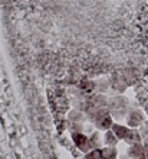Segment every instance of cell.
I'll return each mask as SVG.
<instances>
[{"instance_id":"d6986e66","label":"cell","mask_w":148,"mask_h":159,"mask_svg":"<svg viewBox=\"0 0 148 159\" xmlns=\"http://www.w3.org/2000/svg\"><path fill=\"white\" fill-rule=\"evenodd\" d=\"M144 153H145V158L148 159V143H144Z\"/></svg>"},{"instance_id":"277c9868","label":"cell","mask_w":148,"mask_h":159,"mask_svg":"<svg viewBox=\"0 0 148 159\" xmlns=\"http://www.w3.org/2000/svg\"><path fill=\"white\" fill-rule=\"evenodd\" d=\"M109 83H111V88L116 94H122L128 87V83L125 81L124 75H112V78H109Z\"/></svg>"},{"instance_id":"8992f818","label":"cell","mask_w":148,"mask_h":159,"mask_svg":"<svg viewBox=\"0 0 148 159\" xmlns=\"http://www.w3.org/2000/svg\"><path fill=\"white\" fill-rule=\"evenodd\" d=\"M127 155L131 159H141L145 155L144 143L140 142V143H135V145H129V148H128V151H127Z\"/></svg>"},{"instance_id":"7c38bea8","label":"cell","mask_w":148,"mask_h":159,"mask_svg":"<svg viewBox=\"0 0 148 159\" xmlns=\"http://www.w3.org/2000/svg\"><path fill=\"white\" fill-rule=\"evenodd\" d=\"M118 142H119V139L116 138L115 133L111 129L104 133V143H105V146H116Z\"/></svg>"},{"instance_id":"9c48e42d","label":"cell","mask_w":148,"mask_h":159,"mask_svg":"<svg viewBox=\"0 0 148 159\" xmlns=\"http://www.w3.org/2000/svg\"><path fill=\"white\" fill-rule=\"evenodd\" d=\"M142 140V134H141L140 129L137 127H129V132H128L127 138L124 142H127L128 145H135V143H140Z\"/></svg>"},{"instance_id":"9a60e30c","label":"cell","mask_w":148,"mask_h":159,"mask_svg":"<svg viewBox=\"0 0 148 159\" xmlns=\"http://www.w3.org/2000/svg\"><path fill=\"white\" fill-rule=\"evenodd\" d=\"M102 140L104 139H101V133H99L98 129H96V132H92V133L89 134V142H91L92 149H95V148H101Z\"/></svg>"},{"instance_id":"5bb4252c","label":"cell","mask_w":148,"mask_h":159,"mask_svg":"<svg viewBox=\"0 0 148 159\" xmlns=\"http://www.w3.org/2000/svg\"><path fill=\"white\" fill-rule=\"evenodd\" d=\"M102 159H118V151H116V146L102 148Z\"/></svg>"},{"instance_id":"ffe728a7","label":"cell","mask_w":148,"mask_h":159,"mask_svg":"<svg viewBox=\"0 0 148 159\" xmlns=\"http://www.w3.org/2000/svg\"><path fill=\"white\" fill-rule=\"evenodd\" d=\"M118 159H131V158H129V156H128V155H122V156H119Z\"/></svg>"},{"instance_id":"44dd1931","label":"cell","mask_w":148,"mask_h":159,"mask_svg":"<svg viewBox=\"0 0 148 159\" xmlns=\"http://www.w3.org/2000/svg\"><path fill=\"white\" fill-rule=\"evenodd\" d=\"M141 159H147V158H145V155H144V156H142V158H141Z\"/></svg>"},{"instance_id":"8fae6325","label":"cell","mask_w":148,"mask_h":159,"mask_svg":"<svg viewBox=\"0 0 148 159\" xmlns=\"http://www.w3.org/2000/svg\"><path fill=\"white\" fill-rule=\"evenodd\" d=\"M78 88L79 91L83 93V94H91V93L95 91L96 83L92 81V80H83V81H81V84H78Z\"/></svg>"},{"instance_id":"ac0fdd59","label":"cell","mask_w":148,"mask_h":159,"mask_svg":"<svg viewBox=\"0 0 148 159\" xmlns=\"http://www.w3.org/2000/svg\"><path fill=\"white\" fill-rule=\"evenodd\" d=\"M138 129H140L141 134H142V138H147V136H148V120H145L144 123L138 127Z\"/></svg>"},{"instance_id":"5b68a950","label":"cell","mask_w":148,"mask_h":159,"mask_svg":"<svg viewBox=\"0 0 148 159\" xmlns=\"http://www.w3.org/2000/svg\"><path fill=\"white\" fill-rule=\"evenodd\" d=\"M88 100L91 103H94L95 106H98V107H108V103H109V97L102 94V93H91V94H87Z\"/></svg>"},{"instance_id":"6da1fadb","label":"cell","mask_w":148,"mask_h":159,"mask_svg":"<svg viewBox=\"0 0 148 159\" xmlns=\"http://www.w3.org/2000/svg\"><path fill=\"white\" fill-rule=\"evenodd\" d=\"M131 106V101L129 98L122 94H115V96H111L109 97V103H108V109L111 110V116L114 119H125L127 114L129 113V110H132Z\"/></svg>"},{"instance_id":"2e32d148","label":"cell","mask_w":148,"mask_h":159,"mask_svg":"<svg viewBox=\"0 0 148 159\" xmlns=\"http://www.w3.org/2000/svg\"><path fill=\"white\" fill-rule=\"evenodd\" d=\"M68 130L72 133H79L85 132V123H75V121H68Z\"/></svg>"},{"instance_id":"30bf717a","label":"cell","mask_w":148,"mask_h":159,"mask_svg":"<svg viewBox=\"0 0 148 159\" xmlns=\"http://www.w3.org/2000/svg\"><path fill=\"white\" fill-rule=\"evenodd\" d=\"M111 130L115 133V136L119 139V140H125L128 132H129V127L125 125H121V123H114L111 127Z\"/></svg>"},{"instance_id":"e0dca14e","label":"cell","mask_w":148,"mask_h":159,"mask_svg":"<svg viewBox=\"0 0 148 159\" xmlns=\"http://www.w3.org/2000/svg\"><path fill=\"white\" fill-rule=\"evenodd\" d=\"M85 159H102V148H95L85 153Z\"/></svg>"},{"instance_id":"52a82bcc","label":"cell","mask_w":148,"mask_h":159,"mask_svg":"<svg viewBox=\"0 0 148 159\" xmlns=\"http://www.w3.org/2000/svg\"><path fill=\"white\" fill-rule=\"evenodd\" d=\"M68 121H75V123H87L88 121V116L83 111L78 109H72L68 111V116H66Z\"/></svg>"},{"instance_id":"ba28073f","label":"cell","mask_w":148,"mask_h":159,"mask_svg":"<svg viewBox=\"0 0 148 159\" xmlns=\"http://www.w3.org/2000/svg\"><path fill=\"white\" fill-rule=\"evenodd\" d=\"M114 123H115V121H114V117H112L111 114H107V116H104L102 119H99L94 126H95V129L102 130V132H107V130L111 129Z\"/></svg>"},{"instance_id":"3957f363","label":"cell","mask_w":148,"mask_h":159,"mask_svg":"<svg viewBox=\"0 0 148 159\" xmlns=\"http://www.w3.org/2000/svg\"><path fill=\"white\" fill-rule=\"evenodd\" d=\"M72 140H74L75 146L78 148L81 152L87 153L92 149L91 146V142H89V136L85 134V132H79V133H72Z\"/></svg>"},{"instance_id":"4fadbf2b","label":"cell","mask_w":148,"mask_h":159,"mask_svg":"<svg viewBox=\"0 0 148 159\" xmlns=\"http://www.w3.org/2000/svg\"><path fill=\"white\" fill-rule=\"evenodd\" d=\"M95 83H96V88H95V91L96 93L107 94V91L111 88V83H109V80L108 78H99V80H96Z\"/></svg>"},{"instance_id":"7a4b0ae2","label":"cell","mask_w":148,"mask_h":159,"mask_svg":"<svg viewBox=\"0 0 148 159\" xmlns=\"http://www.w3.org/2000/svg\"><path fill=\"white\" fill-rule=\"evenodd\" d=\"M125 121H127L128 127H137V129H138L145 121V114L142 113L140 109H132V110H129V113L127 114Z\"/></svg>"}]
</instances>
